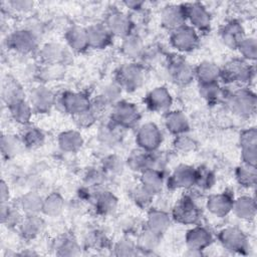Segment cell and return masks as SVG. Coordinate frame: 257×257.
Instances as JSON below:
<instances>
[{"label": "cell", "instance_id": "1", "mask_svg": "<svg viewBox=\"0 0 257 257\" xmlns=\"http://www.w3.org/2000/svg\"><path fill=\"white\" fill-rule=\"evenodd\" d=\"M173 46L180 51H192L199 44V37L193 27L183 25L174 30L171 36Z\"/></svg>", "mask_w": 257, "mask_h": 257}, {"label": "cell", "instance_id": "2", "mask_svg": "<svg viewBox=\"0 0 257 257\" xmlns=\"http://www.w3.org/2000/svg\"><path fill=\"white\" fill-rule=\"evenodd\" d=\"M168 73L171 78L179 84L189 83L195 76L193 67L180 55L173 56L168 64Z\"/></svg>", "mask_w": 257, "mask_h": 257}, {"label": "cell", "instance_id": "3", "mask_svg": "<svg viewBox=\"0 0 257 257\" xmlns=\"http://www.w3.org/2000/svg\"><path fill=\"white\" fill-rule=\"evenodd\" d=\"M250 66L242 60H232L221 69L220 76L228 82H246L252 76Z\"/></svg>", "mask_w": 257, "mask_h": 257}, {"label": "cell", "instance_id": "4", "mask_svg": "<svg viewBox=\"0 0 257 257\" xmlns=\"http://www.w3.org/2000/svg\"><path fill=\"white\" fill-rule=\"evenodd\" d=\"M162 133L159 127L152 122H148L144 124L138 132L137 142L139 146L147 151L153 152L159 148L162 143Z\"/></svg>", "mask_w": 257, "mask_h": 257}, {"label": "cell", "instance_id": "5", "mask_svg": "<svg viewBox=\"0 0 257 257\" xmlns=\"http://www.w3.org/2000/svg\"><path fill=\"white\" fill-rule=\"evenodd\" d=\"M229 105L234 112L243 116H248L255 111V94L248 90H239L229 98Z\"/></svg>", "mask_w": 257, "mask_h": 257}, {"label": "cell", "instance_id": "6", "mask_svg": "<svg viewBox=\"0 0 257 257\" xmlns=\"http://www.w3.org/2000/svg\"><path fill=\"white\" fill-rule=\"evenodd\" d=\"M117 79L120 86H123L127 90H135L144 82V71L142 67L137 64H127L120 68Z\"/></svg>", "mask_w": 257, "mask_h": 257}, {"label": "cell", "instance_id": "7", "mask_svg": "<svg viewBox=\"0 0 257 257\" xmlns=\"http://www.w3.org/2000/svg\"><path fill=\"white\" fill-rule=\"evenodd\" d=\"M186 18L190 20L191 24L202 31H206L210 28V14L201 3L194 2L184 4Z\"/></svg>", "mask_w": 257, "mask_h": 257}, {"label": "cell", "instance_id": "8", "mask_svg": "<svg viewBox=\"0 0 257 257\" xmlns=\"http://www.w3.org/2000/svg\"><path fill=\"white\" fill-rule=\"evenodd\" d=\"M199 216V209L188 197H184L183 199H181L176 204L173 210L174 219L182 224H194L198 221Z\"/></svg>", "mask_w": 257, "mask_h": 257}, {"label": "cell", "instance_id": "9", "mask_svg": "<svg viewBox=\"0 0 257 257\" xmlns=\"http://www.w3.org/2000/svg\"><path fill=\"white\" fill-rule=\"evenodd\" d=\"M112 119L120 126H133L139 119L138 108L130 102H117L113 108Z\"/></svg>", "mask_w": 257, "mask_h": 257}, {"label": "cell", "instance_id": "10", "mask_svg": "<svg viewBox=\"0 0 257 257\" xmlns=\"http://www.w3.org/2000/svg\"><path fill=\"white\" fill-rule=\"evenodd\" d=\"M60 103L65 111L73 114L74 116L90 109V102L88 98L80 93L65 92L60 98Z\"/></svg>", "mask_w": 257, "mask_h": 257}, {"label": "cell", "instance_id": "11", "mask_svg": "<svg viewBox=\"0 0 257 257\" xmlns=\"http://www.w3.org/2000/svg\"><path fill=\"white\" fill-rule=\"evenodd\" d=\"M7 43L12 49L18 52L27 53L36 47V38L32 32L28 30H18L8 37Z\"/></svg>", "mask_w": 257, "mask_h": 257}, {"label": "cell", "instance_id": "12", "mask_svg": "<svg viewBox=\"0 0 257 257\" xmlns=\"http://www.w3.org/2000/svg\"><path fill=\"white\" fill-rule=\"evenodd\" d=\"M162 23L170 29H177L183 25L187 20L184 5H168L161 14Z\"/></svg>", "mask_w": 257, "mask_h": 257}, {"label": "cell", "instance_id": "13", "mask_svg": "<svg viewBox=\"0 0 257 257\" xmlns=\"http://www.w3.org/2000/svg\"><path fill=\"white\" fill-rule=\"evenodd\" d=\"M242 146V158L245 165L255 167L256 165V144L257 133L254 128L246 131L240 138Z\"/></svg>", "mask_w": 257, "mask_h": 257}, {"label": "cell", "instance_id": "14", "mask_svg": "<svg viewBox=\"0 0 257 257\" xmlns=\"http://www.w3.org/2000/svg\"><path fill=\"white\" fill-rule=\"evenodd\" d=\"M196 171L187 165H182L178 167L171 178L168 181V186L179 189V188H189L195 184Z\"/></svg>", "mask_w": 257, "mask_h": 257}, {"label": "cell", "instance_id": "15", "mask_svg": "<svg viewBox=\"0 0 257 257\" xmlns=\"http://www.w3.org/2000/svg\"><path fill=\"white\" fill-rule=\"evenodd\" d=\"M88 46L93 48H104L110 42V31L106 25L97 23L86 28Z\"/></svg>", "mask_w": 257, "mask_h": 257}, {"label": "cell", "instance_id": "16", "mask_svg": "<svg viewBox=\"0 0 257 257\" xmlns=\"http://www.w3.org/2000/svg\"><path fill=\"white\" fill-rule=\"evenodd\" d=\"M54 103L52 92L44 86H38L31 91L30 104L39 112H47Z\"/></svg>", "mask_w": 257, "mask_h": 257}, {"label": "cell", "instance_id": "17", "mask_svg": "<svg viewBox=\"0 0 257 257\" xmlns=\"http://www.w3.org/2000/svg\"><path fill=\"white\" fill-rule=\"evenodd\" d=\"M221 37L225 45H227L228 47L232 49L238 48L241 41L245 38L244 29L240 23L236 21H231L223 27L221 31Z\"/></svg>", "mask_w": 257, "mask_h": 257}, {"label": "cell", "instance_id": "18", "mask_svg": "<svg viewBox=\"0 0 257 257\" xmlns=\"http://www.w3.org/2000/svg\"><path fill=\"white\" fill-rule=\"evenodd\" d=\"M146 101L152 110L164 111L171 106L172 97L165 87H157L147 95Z\"/></svg>", "mask_w": 257, "mask_h": 257}, {"label": "cell", "instance_id": "19", "mask_svg": "<svg viewBox=\"0 0 257 257\" xmlns=\"http://www.w3.org/2000/svg\"><path fill=\"white\" fill-rule=\"evenodd\" d=\"M106 23L108 30L119 36L127 35L132 29V22L130 18L119 11L111 12L107 17Z\"/></svg>", "mask_w": 257, "mask_h": 257}, {"label": "cell", "instance_id": "20", "mask_svg": "<svg viewBox=\"0 0 257 257\" xmlns=\"http://www.w3.org/2000/svg\"><path fill=\"white\" fill-rule=\"evenodd\" d=\"M40 54L43 61L50 65H59L65 62L68 58V52L66 48L58 43L46 44L42 48Z\"/></svg>", "mask_w": 257, "mask_h": 257}, {"label": "cell", "instance_id": "21", "mask_svg": "<svg viewBox=\"0 0 257 257\" xmlns=\"http://www.w3.org/2000/svg\"><path fill=\"white\" fill-rule=\"evenodd\" d=\"M233 200L227 194L213 195L208 199V210L218 217L226 216L233 208Z\"/></svg>", "mask_w": 257, "mask_h": 257}, {"label": "cell", "instance_id": "22", "mask_svg": "<svg viewBox=\"0 0 257 257\" xmlns=\"http://www.w3.org/2000/svg\"><path fill=\"white\" fill-rule=\"evenodd\" d=\"M65 39L70 48L74 51H82L88 46L86 29L79 26H73L69 28L66 31Z\"/></svg>", "mask_w": 257, "mask_h": 257}, {"label": "cell", "instance_id": "23", "mask_svg": "<svg viewBox=\"0 0 257 257\" xmlns=\"http://www.w3.org/2000/svg\"><path fill=\"white\" fill-rule=\"evenodd\" d=\"M221 69L212 62L205 61L200 63V65L195 70V75L200 81V84L217 82V79L220 77Z\"/></svg>", "mask_w": 257, "mask_h": 257}, {"label": "cell", "instance_id": "24", "mask_svg": "<svg viewBox=\"0 0 257 257\" xmlns=\"http://www.w3.org/2000/svg\"><path fill=\"white\" fill-rule=\"evenodd\" d=\"M212 240L211 234L204 228L196 227L188 232L187 243L190 249L200 250L210 244Z\"/></svg>", "mask_w": 257, "mask_h": 257}, {"label": "cell", "instance_id": "25", "mask_svg": "<svg viewBox=\"0 0 257 257\" xmlns=\"http://www.w3.org/2000/svg\"><path fill=\"white\" fill-rule=\"evenodd\" d=\"M167 128L175 135H183L189 130V121L187 116L181 111H172L166 116Z\"/></svg>", "mask_w": 257, "mask_h": 257}, {"label": "cell", "instance_id": "26", "mask_svg": "<svg viewBox=\"0 0 257 257\" xmlns=\"http://www.w3.org/2000/svg\"><path fill=\"white\" fill-rule=\"evenodd\" d=\"M221 242L228 249H243L245 245V237L241 231L236 228H227L221 232Z\"/></svg>", "mask_w": 257, "mask_h": 257}, {"label": "cell", "instance_id": "27", "mask_svg": "<svg viewBox=\"0 0 257 257\" xmlns=\"http://www.w3.org/2000/svg\"><path fill=\"white\" fill-rule=\"evenodd\" d=\"M163 185V180L160 172L155 169H149L143 172L142 188L152 196L157 194Z\"/></svg>", "mask_w": 257, "mask_h": 257}, {"label": "cell", "instance_id": "28", "mask_svg": "<svg viewBox=\"0 0 257 257\" xmlns=\"http://www.w3.org/2000/svg\"><path fill=\"white\" fill-rule=\"evenodd\" d=\"M23 96H24V93H23L22 87L15 79L8 78L3 83L2 98L7 103L8 106L18 100L24 99Z\"/></svg>", "mask_w": 257, "mask_h": 257}, {"label": "cell", "instance_id": "29", "mask_svg": "<svg viewBox=\"0 0 257 257\" xmlns=\"http://www.w3.org/2000/svg\"><path fill=\"white\" fill-rule=\"evenodd\" d=\"M10 114L13 117V119L19 123H27L31 117L32 113V106L24 99L18 100L9 106Z\"/></svg>", "mask_w": 257, "mask_h": 257}, {"label": "cell", "instance_id": "30", "mask_svg": "<svg viewBox=\"0 0 257 257\" xmlns=\"http://www.w3.org/2000/svg\"><path fill=\"white\" fill-rule=\"evenodd\" d=\"M232 210L235 211L236 215L242 219L253 218L256 211L255 202L249 197H242L233 202Z\"/></svg>", "mask_w": 257, "mask_h": 257}, {"label": "cell", "instance_id": "31", "mask_svg": "<svg viewBox=\"0 0 257 257\" xmlns=\"http://www.w3.org/2000/svg\"><path fill=\"white\" fill-rule=\"evenodd\" d=\"M21 232L25 237L33 238L38 235L43 228V221L36 215H27L20 224Z\"/></svg>", "mask_w": 257, "mask_h": 257}, {"label": "cell", "instance_id": "32", "mask_svg": "<svg viewBox=\"0 0 257 257\" xmlns=\"http://www.w3.org/2000/svg\"><path fill=\"white\" fill-rule=\"evenodd\" d=\"M169 226H170V218L166 213L160 212V211H152L149 214L148 227L153 232L157 234H161Z\"/></svg>", "mask_w": 257, "mask_h": 257}, {"label": "cell", "instance_id": "33", "mask_svg": "<svg viewBox=\"0 0 257 257\" xmlns=\"http://www.w3.org/2000/svg\"><path fill=\"white\" fill-rule=\"evenodd\" d=\"M82 138L76 132H65L59 136V146L63 151L73 152L82 146Z\"/></svg>", "mask_w": 257, "mask_h": 257}, {"label": "cell", "instance_id": "34", "mask_svg": "<svg viewBox=\"0 0 257 257\" xmlns=\"http://www.w3.org/2000/svg\"><path fill=\"white\" fill-rule=\"evenodd\" d=\"M21 208L27 215H36L39 211H42L43 201L35 193H28L22 197Z\"/></svg>", "mask_w": 257, "mask_h": 257}, {"label": "cell", "instance_id": "35", "mask_svg": "<svg viewBox=\"0 0 257 257\" xmlns=\"http://www.w3.org/2000/svg\"><path fill=\"white\" fill-rule=\"evenodd\" d=\"M63 206L64 202L61 196L53 193L43 201L42 211L48 216H57L62 212Z\"/></svg>", "mask_w": 257, "mask_h": 257}, {"label": "cell", "instance_id": "36", "mask_svg": "<svg viewBox=\"0 0 257 257\" xmlns=\"http://www.w3.org/2000/svg\"><path fill=\"white\" fill-rule=\"evenodd\" d=\"M22 145L24 146L22 140L17 139L15 136H12V135L3 136L1 140V149H2L3 156H6L7 158L15 156L21 150Z\"/></svg>", "mask_w": 257, "mask_h": 257}, {"label": "cell", "instance_id": "37", "mask_svg": "<svg viewBox=\"0 0 257 257\" xmlns=\"http://www.w3.org/2000/svg\"><path fill=\"white\" fill-rule=\"evenodd\" d=\"M236 178L238 182L245 187H251L256 182V169L255 167L245 165L239 167L236 173Z\"/></svg>", "mask_w": 257, "mask_h": 257}, {"label": "cell", "instance_id": "38", "mask_svg": "<svg viewBox=\"0 0 257 257\" xmlns=\"http://www.w3.org/2000/svg\"><path fill=\"white\" fill-rule=\"evenodd\" d=\"M96 209L102 214H108L115 210L116 208V199L113 195L108 192L101 193L96 198Z\"/></svg>", "mask_w": 257, "mask_h": 257}, {"label": "cell", "instance_id": "39", "mask_svg": "<svg viewBox=\"0 0 257 257\" xmlns=\"http://www.w3.org/2000/svg\"><path fill=\"white\" fill-rule=\"evenodd\" d=\"M200 94L209 102H216L222 97V90L217 82L200 84Z\"/></svg>", "mask_w": 257, "mask_h": 257}, {"label": "cell", "instance_id": "40", "mask_svg": "<svg viewBox=\"0 0 257 257\" xmlns=\"http://www.w3.org/2000/svg\"><path fill=\"white\" fill-rule=\"evenodd\" d=\"M143 42L137 36H128L125 38L122 49L128 57H139L143 52Z\"/></svg>", "mask_w": 257, "mask_h": 257}, {"label": "cell", "instance_id": "41", "mask_svg": "<svg viewBox=\"0 0 257 257\" xmlns=\"http://www.w3.org/2000/svg\"><path fill=\"white\" fill-rule=\"evenodd\" d=\"M22 142L24 146L29 148H34L41 146L44 141V135L41 131L37 130L36 127H30L26 130L22 136Z\"/></svg>", "mask_w": 257, "mask_h": 257}, {"label": "cell", "instance_id": "42", "mask_svg": "<svg viewBox=\"0 0 257 257\" xmlns=\"http://www.w3.org/2000/svg\"><path fill=\"white\" fill-rule=\"evenodd\" d=\"M195 184H197L202 189H209L214 184V175L208 169L200 167L196 171Z\"/></svg>", "mask_w": 257, "mask_h": 257}, {"label": "cell", "instance_id": "43", "mask_svg": "<svg viewBox=\"0 0 257 257\" xmlns=\"http://www.w3.org/2000/svg\"><path fill=\"white\" fill-rule=\"evenodd\" d=\"M240 52L244 55V57L248 59L256 58V40L255 38H244L238 46Z\"/></svg>", "mask_w": 257, "mask_h": 257}, {"label": "cell", "instance_id": "44", "mask_svg": "<svg viewBox=\"0 0 257 257\" xmlns=\"http://www.w3.org/2000/svg\"><path fill=\"white\" fill-rule=\"evenodd\" d=\"M195 146H196L195 142L192 139H190L188 136H185L184 134L179 135L178 138H176L175 147L180 151L189 152V151L194 150Z\"/></svg>", "mask_w": 257, "mask_h": 257}, {"label": "cell", "instance_id": "45", "mask_svg": "<svg viewBox=\"0 0 257 257\" xmlns=\"http://www.w3.org/2000/svg\"><path fill=\"white\" fill-rule=\"evenodd\" d=\"M11 8H13L14 10L17 11H21V12H26L28 10H30L31 8H33L34 3L31 1H24V0H16V1H10L8 3Z\"/></svg>", "mask_w": 257, "mask_h": 257}, {"label": "cell", "instance_id": "46", "mask_svg": "<svg viewBox=\"0 0 257 257\" xmlns=\"http://www.w3.org/2000/svg\"><path fill=\"white\" fill-rule=\"evenodd\" d=\"M76 117V120L77 122L80 124V125H83V126H87V125H90L93 120H94V114L93 112L91 111V109L87 110V111H84L78 115H75Z\"/></svg>", "mask_w": 257, "mask_h": 257}, {"label": "cell", "instance_id": "47", "mask_svg": "<svg viewBox=\"0 0 257 257\" xmlns=\"http://www.w3.org/2000/svg\"><path fill=\"white\" fill-rule=\"evenodd\" d=\"M104 168L112 173H116L119 171V169H122V165L121 162L119 161V159H116L115 157H109L108 159H106L105 161V165Z\"/></svg>", "mask_w": 257, "mask_h": 257}, {"label": "cell", "instance_id": "48", "mask_svg": "<svg viewBox=\"0 0 257 257\" xmlns=\"http://www.w3.org/2000/svg\"><path fill=\"white\" fill-rule=\"evenodd\" d=\"M9 198V189L4 183V181L1 182V204H6L8 202Z\"/></svg>", "mask_w": 257, "mask_h": 257}]
</instances>
